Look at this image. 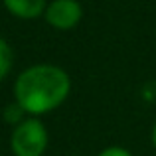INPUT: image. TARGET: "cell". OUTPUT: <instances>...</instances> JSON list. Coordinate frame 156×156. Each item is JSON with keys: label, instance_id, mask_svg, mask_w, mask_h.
I'll return each mask as SVG.
<instances>
[{"label": "cell", "instance_id": "cell-1", "mask_svg": "<svg viewBox=\"0 0 156 156\" xmlns=\"http://www.w3.org/2000/svg\"><path fill=\"white\" fill-rule=\"evenodd\" d=\"M14 103L28 117H40L57 111L71 93V77L55 63H34L22 69L14 79Z\"/></svg>", "mask_w": 156, "mask_h": 156}, {"label": "cell", "instance_id": "cell-4", "mask_svg": "<svg viewBox=\"0 0 156 156\" xmlns=\"http://www.w3.org/2000/svg\"><path fill=\"white\" fill-rule=\"evenodd\" d=\"M50 0H2L4 8L10 16L18 20H38L44 18V12Z\"/></svg>", "mask_w": 156, "mask_h": 156}, {"label": "cell", "instance_id": "cell-6", "mask_svg": "<svg viewBox=\"0 0 156 156\" xmlns=\"http://www.w3.org/2000/svg\"><path fill=\"white\" fill-rule=\"evenodd\" d=\"M26 117H28V115L24 113V109L18 103H10L6 109H4V121H6L12 129H14L16 125H20V122H22Z\"/></svg>", "mask_w": 156, "mask_h": 156}, {"label": "cell", "instance_id": "cell-7", "mask_svg": "<svg viewBox=\"0 0 156 156\" xmlns=\"http://www.w3.org/2000/svg\"><path fill=\"white\" fill-rule=\"evenodd\" d=\"M97 156H133V152H130L129 148H125V146H107V148H103Z\"/></svg>", "mask_w": 156, "mask_h": 156}, {"label": "cell", "instance_id": "cell-8", "mask_svg": "<svg viewBox=\"0 0 156 156\" xmlns=\"http://www.w3.org/2000/svg\"><path fill=\"white\" fill-rule=\"evenodd\" d=\"M150 142H152V146L156 148V122H154L152 130H150Z\"/></svg>", "mask_w": 156, "mask_h": 156}, {"label": "cell", "instance_id": "cell-2", "mask_svg": "<svg viewBox=\"0 0 156 156\" xmlns=\"http://www.w3.org/2000/svg\"><path fill=\"white\" fill-rule=\"evenodd\" d=\"M50 146V133L40 117H26L10 133V152L14 156H44Z\"/></svg>", "mask_w": 156, "mask_h": 156}, {"label": "cell", "instance_id": "cell-5", "mask_svg": "<svg viewBox=\"0 0 156 156\" xmlns=\"http://www.w3.org/2000/svg\"><path fill=\"white\" fill-rule=\"evenodd\" d=\"M12 67H14V51H12L10 44L0 36V81L10 75Z\"/></svg>", "mask_w": 156, "mask_h": 156}, {"label": "cell", "instance_id": "cell-3", "mask_svg": "<svg viewBox=\"0 0 156 156\" xmlns=\"http://www.w3.org/2000/svg\"><path fill=\"white\" fill-rule=\"evenodd\" d=\"M83 18V6L79 0H50L44 12V20L53 30H73Z\"/></svg>", "mask_w": 156, "mask_h": 156}]
</instances>
